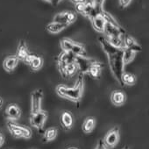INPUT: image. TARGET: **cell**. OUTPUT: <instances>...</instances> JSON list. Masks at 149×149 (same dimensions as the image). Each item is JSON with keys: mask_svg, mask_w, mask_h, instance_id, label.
<instances>
[{"mask_svg": "<svg viewBox=\"0 0 149 149\" xmlns=\"http://www.w3.org/2000/svg\"><path fill=\"white\" fill-rule=\"evenodd\" d=\"M84 74L80 72L77 81L73 87H68L64 84H59L55 91L56 93L62 98L70 100L74 103L80 102L83 94H84Z\"/></svg>", "mask_w": 149, "mask_h": 149, "instance_id": "6da1fadb", "label": "cell"}, {"mask_svg": "<svg viewBox=\"0 0 149 149\" xmlns=\"http://www.w3.org/2000/svg\"><path fill=\"white\" fill-rule=\"evenodd\" d=\"M122 54H123V49L120 50L118 53H117L114 55L108 56L110 69H111L112 74L114 76V77L116 78V80L120 84L121 86H123L121 77L124 73V67H125L124 62H123Z\"/></svg>", "mask_w": 149, "mask_h": 149, "instance_id": "7a4b0ae2", "label": "cell"}, {"mask_svg": "<svg viewBox=\"0 0 149 149\" xmlns=\"http://www.w3.org/2000/svg\"><path fill=\"white\" fill-rule=\"evenodd\" d=\"M7 127H8L9 131L11 132V133L13 134V136H14L16 138L29 139L32 136V131L30 128L24 126V125H20L15 123L14 121L9 120L7 122Z\"/></svg>", "mask_w": 149, "mask_h": 149, "instance_id": "3957f363", "label": "cell"}, {"mask_svg": "<svg viewBox=\"0 0 149 149\" xmlns=\"http://www.w3.org/2000/svg\"><path fill=\"white\" fill-rule=\"evenodd\" d=\"M103 141L107 149L115 148L119 141V128L118 126H115L114 128L110 130L104 136Z\"/></svg>", "mask_w": 149, "mask_h": 149, "instance_id": "277c9868", "label": "cell"}, {"mask_svg": "<svg viewBox=\"0 0 149 149\" xmlns=\"http://www.w3.org/2000/svg\"><path fill=\"white\" fill-rule=\"evenodd\" d=\"M47 118V112L46 111L40 110L39 111L31 113L30 116L31 125L38 130H41L45 125Z\"/></svg>", "mask_w": 149, "mask_h": 149, "instance_id": "5b68a950", "label": "cell"}, {"mask_svg": "<svg viewBox=\"0 0 149 149\" xmlns=\"http://www.w3.org/2000/svg\"><path fill=\"white\" fill-rule=\"evenodd\" d=\"M98 61L93 59V58H89L87 56H76L74 55V62L77 63L78 69L80 72L83 74H87L89 68L96 64Z\"/></svg>", "mask_w": 149, "mask_h": 149, "instance_id": "8992f818", "label": "cell"}, {"mask_svg": "<svg viewBox=\"0 0 149 149\" xmlns=\"http://www.w3.org/2000/svg\"><path fill=\"white\" fill-rule=\"evenodd\" d=\"M104 33V36H123L124 34L126 33V32L118 22L116 23L106 22Z\"/></svg>", "mask_w": 149, "mask_h": 149, "instance_id": "52a82bcc", "label": "cell"}, {"mask_svg": "<svg viewBox=\"0 0 149 149\" xmlns=\"http://www.w3.org/2000/svg\"><path fill=\"white\" fill-rule=\"evenodd\" d=\"M43 98V91L41 89H38L34 91L31 95V113L39 111L41 110V101Z\"/></svg>", "mask_w": 149, "mask_h": 149, "instance_id": "ba28073f", "label": "cell"}, {"mask_svg": "<svg viewBox=\"0 0 149 149\" xmlns=\"http://www.w3.org/2000/svg\"><path fill=\"white\" fill-rule=\"evenodd\" d=\"M98 40H99V42H100V44H101V46H102V48L104 49V53L107 54V56L114 55V54H116L117 53H118L120 50H122V49H119V48H118V47L112 46V45L107 40V39H106L105 37H99Z\"/></svg>", "mask_w": 149, "mask_h": 149, "instance_id": "9c48e42d", "label": "cell"}, {"mask_svg": "<svg viewBox=\"0 0 149 149\" xmlns=\"http://www.w3.org/2000/svg\"><path fill=\"white\" fill-rule=\"evenodd\" d=\"M123 41H124L125 48L131 49V50L134 51L135 53L139 52L142 49L140 45L135 40V39L132 38V36H130L129 34H127V33L123 35Z\"/></svg>", "mask_w": 149, "mask_h": 149, "instance_id": "30bf717a", "label": "cell"}, {"mask_svg": "<svg viewBox=\"0 0 149 149\" xmlns=\"http://www.w3.org/2000/svg\"><path fill=\"white\" fill-rule=\"evenodd\" d=\"M6 115L9 120L15 121L20 118L21 111L19 107L15 104H10L6 109Z\"/></svg>", "mask_w": 149, "mask_h": 149, "instance_id": "8fae6325", "label": "cell"}, {"mask_svg": "<svg viewBox=\"0 0 149 149\" xmlns=\"http://www.w3.org/2000/svg\"><path fill=\"white\" fill-rule=\"evenodd\" d=\"M90 19H91V24H92L93 28H94L96 31H97V32H99V33H104V27H105L106 21H105V19H104V17L102 16L101 13L96 14L95 16H93V17L91 18Z\"/></svg>", "mask_w": 149, "mask_h": 149, "instance_id": "7c38bea8", "label": "cell"}, {"mask_svg": "<svg viewBox=\"0 0 149 149\" xmlns=\"http://www.w3.org/2000/svg\"><path fill=\"white\" fill-rule=\"evenodd\" d=\"M60 122H61V126L65 130L71 129V127L73 126V123H74V119H73V116L71 112L68 111H64L61 115Z\"/></svg>", "mask_w": 149, "mask_h": 149, "instance_id": "4fadbf2b", "label": "cell"}, {"mask_svg": "<svg viewBox=\"0 0 149 149\" xmlns=\"http://www.w3.org/2000/svg\"><path fill=\"white\" fill-rule=\"evenodd\" d=\"M19 61L16 55H9V56L6 57V59L4 60L3 67H4L6 71L13 72L15 69V68L18 66Z\"/></svg>", "mask_w": 149, "mask_h": 149, "instance_id": "5bb4252c", "label": "cell"}, {"mask_svg": "<svg viewBox=\"0 0 149 149\" xmlns=\"http://www.w3.org/2000/svg\"><path fill=\"white\" fill-rule=\"evenodd\" d=\"M125 94L121 91H114L111 94V101L116 106L123 105L125 102Z\"/></svg>", "mask_w": 149, "mask_h": 149, "instance_id": "9a60e30c", "label": "cell"}, {"mask_svg": "<svg viewBox=\"0 0 149 149\" xmlns=\"http://www.w3.org/2000/svg\"><path fill=\"white\" fill-rule=\"evenodd\" d=\"M28 54H29V51H28L26 43V41L24 40H21L19 42V46H18V48H17V53H16L15 55L18 57L19 61H24V60L28 55Z\"/></svg>", "mask_w": 149, "mask_h": 149, "instance_id": "2e32d148", "label": "cell"}, {"mask_svg": "<svg viewBox=\"0 0 149 149\" xmlns=\"http://www.w3.org/2000/svg\"><path fill=\"white\" fill-rule=\"evenodd\" d=\"M104 68V64L100 61H97L96 64L92 65L89 70H88V73L91 77L94 78V79H98L100 78V76H101V71H102V68Z\"/></svg>", "mask_w": 149, "mask_h": 149, "instance_id": "e0dca14e", "label": "cell"}, {"mask_svg": "<svg viewBox=\"0 0 149 149\" xmlns=\"http://www.w3.org/2000/svg\"><path fill=\"white\" fill-rule=\"evenodd\" d=\"M68 26V25L67 24H61V23H57V22L53 21L46 26V29L51 33H59L61 31H63L65 28H67Z\"/></svg>", "mask_w": 149, "mask_h": 149, "instance_id": "ac0fdd59", "label": "cell"}, {"mask_svg": "<svg viewBox=\"0 0 149 149\" xmlns=\"http://www.w3.org/2000/svg\"><path fill=\"white\" fill-rule=\"evenodd\" d=\"M70 51L72 52V54L74 55H76V56H87V52H86L84 46L79 42L74 41Z\"/></svg>", "mask_w": 149, "mask_h": 149, "instance_id": "d6986e66", "label": "cell"}, {"mask_svg": "<svg viewBox=\"0 0 149 149\" xmlns=\"http://www.w3.org/2000/svg\"><path fill=\"white\" fill-rule=\"evenodd\" d=\"M96 125V119L93 117H88L82 125V129L85 133H91Z\"/></svg>", "mask_w": 149, "mask_h": 149, "instance_id": "ffe728a7", "label": "cell"}, {"mask_svg": "<svg viewBox=\"0 0 149 149\" xmlns=\"http://www.w3.org/2000/svg\"><path fill=\"white\" fill-rule=\"evenodd\" d=\"M121 80H122L123 86H125V85H126V86H132V85H134L136 84L137 78H136V77L134 76V74H132V73L124 72L123 74H122Z\"/></svg>", "mask_w": 149, "mask_h": 149, "instance_id": "44dd1931", "label": "cell"}, {"mask_svg": "<svg viewBox=\"0 0 149 149\" xmlns=\"http://www.w3.org/2000/svg\"><path fill=\"white\" fill-rule=\"evenodd\" d=\"M107 40L114 47L119 48V49H124L125 45L123 41V36H104Z\"/></svg>", "mask_w": 149, "mask_h": 149, "instance_id": "7402d4cb", "label": "cell"}, {"mask_svg": "<svg viewBox=\"0 0 149 149\" xmlns=\"http://www.w3.org/2000/svg\"><path fill=\"white\" fill-rule=\"evenodd\" d=\"M74 61V55L71 51H62L56 58V61H63L69 63Z\"/></svg>", "mask_w": 149, "mask_h": 149, "instance_id": "603a6c76", "label": "cell"}, {"mask_svg": "<svg viewBox=\"0 0 149 149\" xmlns=\"http://www.w3.org/2000/svg\"><path fill=\"white\" fill-rule=\"evenodd\" d=\"M57 133H58L57 128H55V127L47 128L43 134V139H42L43 142H48V141L54 140L56 138Z\"/></svg>", "mask_w": 149, "mask_h": 149, "instance_id": "cb8c5ba5", "label": "cell"}, {"mask_svg": "<svg viewBox=\"0 0 149 149\" xmlns=\"http://www.w3.org/2000/svg\"><path fill=\"white\" fill-rule=\"evenodd\" d=\"M135 55H136V53L134 51L128 49V48H124L123 54H122L124 65H127L130 62H132L133 61V59L135 58Z\"/></svg>", "mask_w": 149, "mask_h": 149, "instance_id": "d4e9b609", "label": "cell"}, {"mask_svg": "<svg viewBox=\"0 0 149 149\" xmlns=\"http://www.w3.org/2000/svg\"><path fill=\"white\" fill-rule=\"evenodd\" d=\"M43 62H44L43 58L41 56H40V55H36L33 58V60L31 61V63L29 64V66H30V68L33 70H35L36 71V70H39V69L41 68V67L43 65Z\"/></svg>", "mask_w": 149, "mask_h": 149, "instance_id": "484cf974", "label": "cell"}, {"mask_svg": "<svg viewBox=\"0 0 149 149\" xmlns=\"http://www.w3.org/2000/svg\"><path fill=\"white\" fill-rule=\"evenodd\" d=\"M78 68H77V63L74 61L72 62H69L67 64V67H66V77H73L74 74H76V72L77 71Z\"/></svg>", "mask_w": 149, "mask_h": 149, "instance_id": "4316f807", "label": "cell"}, {"mask_svg": "<svg viewBox=\"0 0 149 149\" xmlns=\"http://www.w3.org/2000/svg\"><path fill=\"white\" fill-rule=\"evenodd\" d=\"M74 43V40L68 38H64L61 40V47L62 51H70L72 45Z\"/></svg>", "mask_w": 149, "mask_h": 149, "instance_id": "83f0119b", "label": "cell"}, {"mask_svg": "<svg viewBox=\"0 0 149 149\" xmlns=\"http://www.w3.org/2000/svg\"><path fill=\"white\" fill-rule=\"evenodd\" d=\"M54 22H57V23H61V24L69 25V24L68 23V19H67V12H62V13H57V14L54 17Z\"/></svg>", "mask_w": 149, "mask_h": 149, "instance_id": "f1b7e54d", "label": "cell"}, {"mask_svg": "<svg viewBox=\"0 0 149 149\" xmlns=\"http://www.w3.org/2000/svg\"><path fill=\"white\" fill-rule=\"evenodd\" d=\"M92 4L94 6L95 10L97 11V13H100L104 9H103V6L104 3V0H92Z\"/></svg>", "mask_w": 149, "mask_h": 149, "instance_id": "f546056e", "label": "cell"}, {"mask_svg": "<svg viewBox=\"0 0 149 149\" xmlns=\"http://www.w3.org/2000/svg\"><path fill=\"white\" fill-rule=\"evenodd\" d=\"M57 64H58V70L61 74V76L63 78H67L66 77V67L68 63L63 62V61H57Z\"/></svg>", "mask_w": 149, "mask_h": 149, "instance_id": "4dcf8cb0", "label": "cell"}, {"mask_svg": "<svg viewBox=\"0 0 149 149\" xmlns=\"http://www.w3.org/2000/svg\"><path fill=\"white\" fill-rule=\"evenodd\" d=\"M77 13L74 12H67V19L68 24H72L77 20Z\"/></svg>", "mask_w": 149, "mask_h": 149, "instance_id": "1f68e13d", "label": "cell"}, {"mask_svg": "<svg viewBox=\"0 0 149 149\" xmlns=\"http://www.w3.org/2000/svg\"><path fill=\"white\" fill-rule=\"evenodd\" d=\"M74 8H76V11L81 14L84 13V9H85V2L84 3H76L74 4Z\"/></svg>", "mask_w": 149, "mask_h": 149, "instance_id": "d6a6232c", "label": "cell"}, {"mask_svg": "<svg viewBox=\"0 0 149 149\" xmlns=\"http://www.w3.org/2000/svg\"><path fill=\"white\" fill-rule=\"evenodd\" d=\"M35 56H36V54L29 53V54H28V55H27V56L26 57V59L24 60V62L29 65V64L31 63V61H32L33 60V58H34Z\"/></svg>", "mask_w": 149, "mask_h": 149, "instance_id": "836d02e7", "label": "cell"}, {"mask_svg": "<svg viewBox=\"0 0 149 149\" xmlns=\"http://www.w3.org/2000/svg\"><path fill=\"white\" fill-rule=\"evenodd\" d=\"M132 2V0H119V5L122 8L127 7Z\"/></svg>", "mask_w": 149, "mask_h": 149, "instance_id": "e575fe53", "label": "cell"}, {"mask_svg": "<svg viewBox=\"0 0 149 149\" xmlns=\"http://www.w3.org/2000/svg\"><path fill=\"white\" fill-rule=\"evenodd\" d=\"M96 149H107V148L105 147L104 144L103 139H100V140L98 141V143H97V146Z\"/></svg>", "mask_w": 149, "mask_h": 149, "instance_id": "d590c367", "label": "cell"}, {"mask_svg": "<svg viewBox=\"0 0 149 149\" xmlns=\"http://www.w3.org/2000/svg\"><path fill=\"white\" fill-rule=\"evenodd\" d=\"M4 142H5V138H4L3 134L0 132V146H1L4 144Z\"/></svg>", "mask_w": 149, "mask_h": 149, "instance_id": "8d00e7d4", "label": "cell"}, {"mask_svg": "<svg viewBox=\"0 0 149 149\" xmlns=\"http://www.w3.org/2000/svg\"><path fill=\"white\" fill-rule=\"evenodd\" d=\"M71 1H73L74 4H76V3H84V2H86V0H71Z\"/></svg>", "mask_w": 149, "mask_h": 149, "instance_id": "74e56055", "label": "cell"}, {"mask_svg": "<svg viewBox=\"0 0 149 149\" xmlns=\"http://www.w3.org/2000/svg\"><path fill=\"white\" fill-rule=\"evenodd\" d=\"M2 105H3V99L0 97V108L2 107Z\"/></svg>", "mask_w": 149, "mask_h": 149, "instance_id": "f35d334b", "label": "cell"}, {"mask_svg": "<svg viewBox=\"0 0 149 149\" xmlns=\"http://www.w3.org/2000/svg\"><path fill=\"white\" fill-rule=\"evenodd\" d=\"M68 149H78L77 147H74V146H71V147H68Z\"/></svg>", "mask_w": 149, "mask_h": 149, "instance_id": "ab89813d", "label": "cell"}, {"mask_svg": "<svg viewBox=\"0 0 149 149\" xmlns=\"http://www.w3.org/2000/svg\"><path fill=\"white\" fill-rule=\"evenodd\" d=\"M122 149H129V147H128V146H125V147H123Z\"/></svg>", "mask_w": 149, "mask_h": 149, "instance_id": "60d3db41", "label": "cell"}, {"mask_svg": "<svg viewBox=\"0 0 149 149\" xmlns=\"http://www.w3.org/2000/svg\"><path fill=\"white\" fill-rule=\"evenodd\" d=\"M113 149H115V148H113Z\"/></svg>", "mask_w": 149, "mask_h": 149, "instance_id": "b9f144b4", "label": "cell"}]
</instances>
